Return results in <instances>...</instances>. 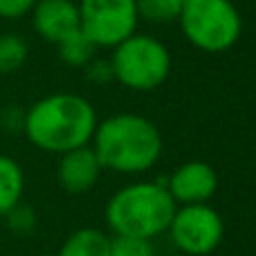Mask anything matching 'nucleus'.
<instances>
[{
    "mask_svg": "<svg viewBox=\"0 0 256 256\" xmlns=\"http://www.w3.org/2000/svg\"><path fill=\"white\" fill-rule=\"evenodd\" d=\"M112 76L124 88L150 92L171 74V54L166 45L150 34H132L122 40L110 54Z\"/></svg>",
    "mask_w": 256,
    "mask_h": 256,
    "instance_id": "5",
    "label": "nucleus"
},
{
    "mask_svg": "<svg viewBox=\"0 0 256 256\" xmlns=\"http://www.w3.org/2000/svg\"><path fill=\"white\" fill-rule=\"evenodd\" d=\"M166 189L176 204H204L218 189V176L212 164L191 160L166 178Z\"/></svg>",
    "mask_w": 256,
    "mask_h": 256,
    "instance_id": "8",
    "label": "nucleus"
},
{
    "mask_svg": "<svg viewBox=\"0 0 256 256\" xmlns=\"http://www.w3.org/2000/svg\"><path fill=\"white\" fill-rule=\"evenodd\" d=\"M32 25L43 40L58 45L81 30L79 4L74 0H38L32 9Z\"/></svg>",
    "mask_w": 256,
    "mask_h": 256,
    "instance_id": "9",
    "label": "nucleus"
},
{
    "mask_svg": "<svg viewBox=\"0 0 256 256\" xmlns=\"http://www.w3.org/2000/svg\"><path fill=\"white\" fill-rule=\"evenodd\" d=\"M81 32L94 48H117L137 32V0H79Z\"/></svg>",
    "mask_w": 256,
    "mask_h": 256,
    "instance_id": "6",
    "label": "nucleus"
},
{
    "mask_svg": "<svg viewBox=\"0 0 256 256\" xmlns=\"http://www.w3.org/2000/svg\"><path fill=\"white\" fill-rule=\"evenodd\" d=\"M86 76L88 81L97 86H104L108 81H112V66H110V58H92V61L86 66Z\"/></svg>",
    "mask_w": 256,
    "mask_h": 256,
    "instance_id": "19",
    "label": "nucleus"
},
{
    "mask_svg": "<svg viewBox=\"0 0 256 256\" xmlns=\"http://www.w3.org/2000/svg\"><path fill=\"white\" fill-rule=\"evenodd\" d=\"M56 48H58V58L70 68H86L94 58V52H97L92 40L81 30L76 34L68 36L66 40H61Z\"/></svg>",
    "mask_w": 256,
    "mask_h": 256,
    "instance_id": "14",
    "label": "nucleus"
},
{
    "mask_svg": "<svg viewBox=\"0 0 256 256\" xmlns=\"http://www.w3.org/2000/svg\"><path fill=\"white\" fill-rule=\"evenodd\" d=\"M171 240L180 252L189 256L212 254L225 236V222L214 207L204 204H182L176 209L168 225Z\"/></svg>",
    "mask_w": 256,
    "mask_h": 256,
    "instance_id": "7",
    "label": "nucleus"
},
{
    "mask_svg": "<svg viewBox=\"0 0 256 256\" xmlns=\"http://www.w3.org/2000/svg\"><path fill=\"white\" fill-rule=\"evenodd\" d=\"M43 256H56V254H43Z\"/></svg>",
    "mask_w": 256,
    "mask_h": 256,
    "instance_id": "20",
    "label": "nucleus"
},
{
    "mask_svg": "<svg viewBox=\"0 0 256 256\" xmlns=\"http://www.w3.org/2000/svg\"><path fill=\"white\" fill-rule=\"evenodd\" d=\"M38 0H0V18L4 20H18V18L32 14Z\"/></svg>",
    "mask_w": 256,
    "mask_h": 256,
    "instance_id": "18",
    "label": "nucleus"
},
{
    "mask_svg": "<svg viewBox=\"0 0 256 256\" xmlns=\"http://www.w3.org/2000/svg\"><path fill=\"white\" fill-rule=\"evenodd\" d=\"M108 256H155V248L150 240H144V238L112 236Z\"/></svg>",
    "mask_w": 256,
    "mask_h": 256,
    "instance_id": "16",
    "label": "nucleus"
},
{
    "mask_svg": "<svg viewBox=\"0 0 256 256\" xmlns=\"http://www.w3.org/2000/svg\"><path fill=\"white\" fill-rule=\"evenodd\" d=\"M30 45L14 32L0 34V74H14L27 63Z\"/></svg>",
    "mask_w": 256,
    "mask_h": 256,
    "instance_id": "13",
    "label": "nucleus"
},
{
    "mask_svg": "<svg viewBox=\"0 0 256 256\" xmlns=\"http://www.w3.org/2000/svg\"><path fill=\"white\" fill-rule=\"evenodd\" d=\"M25 194V173L14 158L0 153V218H4Z\"/></svg>",
    "mask_w": 256,
    "mask_h": 256,
    "instance_id": "11",
    "label": "nucleus"
},
{
    "mask_svg": "<svg viewBox=\"0 0 256 256\" xmlns=\"http://www.w3.org/2000/svg\"><path fill=\"white\" fill-rule=\"evenodd\" d=\"M4 218H7V225L12 227L16 234H30V232H34V227H36L34 209L27 207V204H22V202L16 204Z\"/></svg>",
    "mask_w": 256,
    "mask_h": 256,
    "instance_id": "17",
    "label": "nucleus"
},
{
    "mask_svg": "<svg viewBox=\"0 0 256 256\" xmlns=\"http://www.w3.org/2000/svg\"><path fill=\"white\" fill-rule=\"evenodd\" d=\"M178 22L184 38L209 54L227 52L243 34V18L232 0H184Z\"/></svg>",
    "mask_w": 256,
    "mask_h": 256,
    "instance_id": "4",
    "label": "nucleus"
},
{
    "mask_svg": "<svg viewBox=\"0 0 256 256\" xmlns=\"http://www.w3.org/2000/svg\"><path fill=\"white\" fill-rule=\"evenodd\" d=\"M178 204L166 189V180L132 182L110 196L106 222L115 236L153 240L168 232Z\"/></svg>",
    "mask_w": 256,
    "mask_h": 256,
    "instance_id": "3",
    "label": "nucleus"
},
{
    "mask_svg": "<svg viewBox=\"0 0 256 256\" xmlns=\"http://www.w3.org/2000/svg\"><path fill=\"white\" fill-rule=\"evenodd\" d=\"M108 252H110V236L94 227H84L63 240L56 256H108Z\"/></svg>",
    "mask_w": 256,
    "mask_h": 256,
    "instance_id": "12",
    "label": "nucleus"
},
{
    "mask_svg": "<svg viewBox=\"0 0 256 256\" xmlns=\"http://www.w3.org/2000/svg\"><path fill=\"white\" fill-rule=\"evenodd\" d=\"M182 4L184 0H137V14L148 22L164 25L178 20Z\"/></svg>",
    "mask_w": 256,
    "mask_h": 256,
    "instance_id": "15",
    "label": "nucleus"
},
{
    "mask_svg": "<svg viewBox=\"0 0 256 256\" xmlns=\"http://www.w3.org/2000/svg\"><path fill=\"white\" fill-rule=\"evenodd\" d=\"M102 171H104L102 162H99L97 153L92 150V146L88 144L61 155L56 166V180L63 191L79 196V194H88L97 184Z\"/></svg>",
    "mask_w": 256,
    "mask_h": 256,
    "instance_id": "10",
    "label": "nucleus"
},
{
    "mask_svg": "<svg viewBox=\"0 0 256 256\" xmlns=\"http://www.w3.org/2000/svg\"><path fill=\"white\" fill-rule=\"evenodd\" d=\"M92 150L104 168L117 173H144L162 155L158 126L137 112H117L99 122L92 135Z\"/></svg>",
    "mask_w": 256,
    "mask_h": 256,
    "instance_id": "2",
    "label": "nucleus"
},
{
    "mask_svg": "<svg viewBox=\"0 0 256 256\" xmlns=\"http://www.w3.org/2000/svg\"><path fill=\"white\" fill-rule=\"evenodd\" d=\"M97 112L86 97L54 92L32 104L22 120V132L36 148L63 155L88 146L97 128Z\"/></svg>",
    "mask_w": 256,
    "mask_h": 256,
    "instance_id": "1",
    "label": "nucleus"
}]
</instances>
